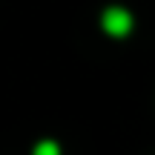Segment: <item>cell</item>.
<instances>
[{
	"label": "cell",
	"instance_id": "7a4b0ae2",
	"mask_svg": "<svg viewBox=\"0 0 155 155\" xmlns=\"http://www.w3.org/2000/svg\"><path fill=\"white\" fill-rule=\"evenodd\" d=\"M32 155H61V147H58L55 141H38Z\"/></svg>",
	"mask_w": 155,
	"mask_h": 155
},
{
	"label": "cell",
	"instance_id": "6da1fadb",
	"mask_svg": "<svg viewBox=\"0 0 155 155\" xmlns=\"http://www.w3.org/2000/svg\"><path fill=\"white\" fill-rule=\"evenodd\" d=\"M101 26H104V32L109 35V38H127V35L132 32L135 20H132V15H129L124 6H109V9H104V15H101Z\"/></svg>",
	"mask_w": 155,
	"mask_h": 155
}]
</instances>
